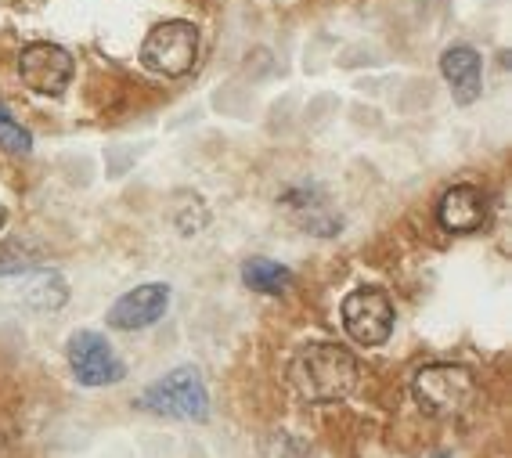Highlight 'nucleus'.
Instances as JSON below:
<instances>
[{
  "instance_id": "obj_19",
  "label": "nucleus",
  "mask_w": 512,
  "mask_h": 458,
  "mask_svg": "<svg viewBox=\"0 0 512 458\" xmlns=\"http://www.w3.org/2000/svg\"><path fill=\"white\" fill-rule=\"evenodd\" d=\"M0 458H4V448H0Z\"/></svg>"
},
{
  "instance_id": "obj_14",
  "label": "nucleus",
  "mask_w": 512,
  "mask_h": 458,
  "mask_svg": "<svg viewBox=\"0 0 512 458\" xmlns=\"http://www.w3.org/2000/svg\"><path fill=\"white\" fill-rule=\"evenodd\" d=\"M0 148H8V152H15V156H29V152H33L29 130L11 120V112L8 116H0Z\"/></svg>"
},
{
  "instance_id": "obj_7",
  "label": "nucleus",
  "mask_w": 512,
  "mask_h": 458,
  "mask_svg": "<svg viewBox=\"0 0 512 458\" xmlns=\"http://www.w3.org/2000/svg\"><path fill=\"white\" fill-rule=\"evenodd\" d=\"M19 76L29 91L55 98L73 80V55L58 44H29L19 55Z\"/></svg>"
},
{
  "instance_id": "obj_18",
  "label": "nucleus",
  "mask_w": 512,
  "mask_h": 458,
  "mask_svg": "<svg viewBox=\"0 0 512 458\" xmlns=\"http://www.w3.org/2000/svg\"><path fill=\"white\" fill-rule=\"evenodd\" d=\"M0 116H8V109H4V101H0Z\"/></svg>"
},
{
  "instance_id": "obj_9",
  "label": "nucleus",
  "mask_w": 512,
  "mask_h": 458,
  "mask_svg": "<svg viewBox=\"0 0 512 458\" xmlns=\"http://www.w3.org/2000/svg\"><path fill=\"white\" fill-rule=\"evenodd\" d=\"M437 220L451 235H473L487 224V195L473 184H455L437 202Z\"/></svg>"
},
{
  "instance_id": "obj_2",
  "label": "nucleus",
  "mask_w": 512,
  "mask_h": 458,
  "mask_svg": "<svg viewBox=\"0 0 512 458\" xmlns=\"http://www.w3.org/2000/svg\"><path fill=\"white\" fill-rule=\"evenodd\" d=\"M412 394L433 419H458L476 404L480 386L466 365H426L415 372Z\"/></svg>"
},
{
  "instance_id": "obj_15",
  "label": "nucleus",
  "mask_w": 512,
  "mask_h": 458,
  "mask_svg": "<svg viewBox=\"0 0 512 458\" xmlns=\"http://www.w3.org/2000/svg\"><path fill=\"white\" fill-rule=\"evenodd\" d=\"M37 264V260L29 257L22 246H4L0 249V275H22L29 267Z\"/></svg>"
},
{
  "instance_id": "obj_1",
  "label": "nucleus",
  "mask_w": 512,
  "mask_h": 458,
  "mask_svg": "<svg viewBox=\"0 0 512 458\" xmlns=\"http://www.w3.org/2000/svg\"><path fill=\"white\" fill-rule=\"evenodd\" d=\"M357 376H361L357 358L339 343H307L289 361V383L307 404L343 401L354 394Z\"/></svg>"
},
{
  "instance_id": "obj_5",
  "label": "nucleus",
  "mask_w": 512,
  "mask_h": 458,
  "mask_svg": "<svg viewBox=\"0 0 512 458\" xmlns=\"http://www.w3.org/2000/svg\"><path fill=\"white\" fill-rule=\"evenodd\" d=\"M343 329L361 347H383L394 332V303L383 289H354L339 307Z\"/></svg>"
},
{
  "instance_id": "obj_10",
  "label": "nucleus",
  "mask_w": 512,
  "mask_h": 458,
  "mask_svg": "<svg viewBox=\"0 0 512 458\" xmlns=\"http://www.w3.org/2000/svg\"><path fill=\"white\" fill-rule=\"evenodd\" d=\"M282 206H285V213H289L300 228L311 231V235L329 239V235L339 231V217L329 210V202H325L318 184H296V188H289V192L282 195Z\"/></svg>"
},
{
  "instance_id": "obj_4",
  "label": "nucleus",
  "mask_w": 512,
  "mask_h": 458,
  "mask_svg": "<svg viewBox=\"0 0 512 458\" xmlns=\"http://www.w3.org/2000/svg\"><path fill=\"white\" fill-rule=\"evenodd\" d=\"M199 58V29L184 19L159 22L141 44V65L159 76H188Z\"/></svg>"
},
{
  "instance_id": "obj_13",
  "label": "nucleus",
  "mask_w": 512,
  "mask_h": 458,
  "mask_svg": "<svg viewBox=\"0 0 512 458\" xmlns=\"http://www.w3.org/2000/svg\"><path fill=\"white\" fill-rule=\"evenodd\" d=\"M26 303L29 307H37V311H58L65 300H69V285L58 271H40L33 282L26 285Z\"/></svg>"
},
{
  "instance_id": "obj_6",
  "label": "nucleus",
  "mask_w": 512,
  "mask_h": 458,
  "mask_svg": "<svg viewBox=\"0 0 512 458\" xmlns=\"http://www.w3.org/2000/svg\"><path fill=\"white\" fill-rule=\"evenodd\" d=\"M69 368L80 386H112L127 376V365L116 358L109 339L87 329L69 339Z\"/></svg>"
},
{
  "instance_id": "obj_3",
  "label": "nucleus",
  "mask_w": 512,
  "mask_h": 458,
  "mask_svg": "<svg viewBox=\"0 0 512 458\" xmlns=\"http://www.w3.org/2000/svg\"><path fill=\"white\" fill-rule=\"evenodd\" d=\"M138 404L152 415H166V419H184V422H206L210 419V394L202 383L199 368L181 365L174 372H166L159 383H152Z\"/></svg>"
},
{
  "instance_id": "obj_17",
  "label": "nucleus",
  "mask_w": 512,
  "mask_h": 458,
  "mask_svg": "<svg viewBox=\"0 0 512 458\" xmlns=\"http://www.w3.org/2000/svg\"><path fill=\"white\" fill-rule=\"evenodd\" d=\"M430 458H448V451H437V455H430Z\"/></svg>"
},
{
  "instance_id": "obj_8",
  "label": "nucleus",
  "mask_w": 512,
  "mask_h": 458,
  "mask_svg": "<svg viewBox=\"0 0 512 458\" xmlns=\"http://www.w3.org/2000/svg\"><path fill=\"white\" fill-rule=\"evenodd\" d=\"M166 307H170V285H163V282L138 285V289L123 293L109 307V325L119 332L148 329V325H156V321L163 318Z\"/></svg>"
},
{
  "instance_id": "obj_11",
  "label": "nucleus",
  "mask_w": 512,
  "mask_h": 458,
  "mask_svg": "<svg viewBox=\"0 0 512 458\" xmlns=\"http://www.w3.org/2000/svg\"><path fill=\"white\" fill-rule=\"evenodd\" d=\"M440 73L448 80L458 105H473V101L480 98V91H484V62H480V55L466 44L448 47V51L440 55Z\"/></svg>"
},
{
  "instance_id": "obj_16",
  "label": "nucleus",
  "mask_w": 512,
  "mask_h": 458,
  "mask_svg": "<svg viewBox=\"0 0 512 458\" xmlns=\"http://www.w3.org/2000/svg\"><path fill=\"white\" fill-rule=\"evenodd\" d=\"M4 217H8V213H4V206H0V228H4Z\"/></svg>"
},
{
  "instance_id": "obj_12",
  "label": "nucleus",
  "mask_w": 512,
  "mask_h": 458,
  "mask_svg": "<svg viewBox=\"0 0 512 458\" xmlns=\"http://www.w3.org/2000/svg\"><path fill=\"white\" fill-rule=\"evenodd\" d=\"M242 282L253 289V293H264V296H282L293 289V271L278 260H267V257H253L242 264Z\"/></svg>"
}]
</instances>
